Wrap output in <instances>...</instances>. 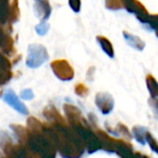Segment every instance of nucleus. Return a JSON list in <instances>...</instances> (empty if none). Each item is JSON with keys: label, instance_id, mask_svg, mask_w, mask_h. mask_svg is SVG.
<instances>
[{"label": "nucleus", "instance_id": "nucleus-1", "mask_svg": "<svg viewBox=\"0 0 158 158\" xmlns=\"http://www.w3.org/2000/svg\"><path fill=\"white\" fill-rule=\"evenodd\" d=\"M48 59L46 48L42 44H30L28 47V56L26 64L29 68L36 69L43 65Z\"/></svg>", "mask_w": 158, "mask_h": 158}, {"label": "nucleus", "instance_id": "nucleus-2", "mask_svg": "<svg viewBox=\"0 0 158 158\" xmlns=\"http://www.w3.org/2000/svg\"><path fill=\"white\" fill-rule=\"evenodd\" d=\"M54 73L62 81H69L74 76L71 66L66 60H56L51 63Z\"/></svg>", "mask_w": 158, "mask_h": 158}, {"label": "nucleus", "instance_id": "nucleus-3", "mask_svg": "<svg viewBox=\"0 0 158 158\" xmlns=\"http://www.w3.org/2000/svg\"><path fill=\"white\" fill-rule=\"evenodd\" d=\"M3 100L11 107H13L16 111L19 112L20 114H24L27 115L29 113L28 108L19 101V99L18 98V96L16 95L15 92L13 90H6L5 91V93L3 94L2 96Z\"/></svg>", "mask_w": 158, "mask_h": 158}, {"label": "nucleus", "instance_id": "nucleus-4", "mask_svg": "<svg viewBox=\"0 0 158 158\" xmlns=\"http://www.w3.org/2000/svg\"><path fill=\"white\" fill-rule=\"evenodd\" d=\"M96 106L103 114H108L114 107V100L107 93H100L96 94Z\"/></svg>", "mask_w": 158, "mask_h": 158}, {"label": "nucleus", "instance_id": "nucleus-5", "mask_svg": "<svg viewBox=\"0 0 158 158\" xmlns=\"http://www.w3.org/2000/svg\"><path fill=\"white\" fill-rule=\"evenodd\" d=\"M34 11L38 18L43 20H45L49 18L51 13V7L48 2L45 1H37L34 5Z\"/></svg>", "mask_w": 158, "mask_h": 158}, {"label": "nucleus", "instance_id": "nucleus-6", "mask_svg": "<svg viewBox=\"0 0 158 158\" xmlns=\"http://www.w3.org/2000/svg\"><path fill=\"white\" fill-rule=\"evenodd\" d=\"M123 35H124V38L126 40V42L128 43L129 45H131V47L139 50V51H143L144 46H145V44L143 41H142L138 36H135L131 33H128L127 31H124L123 32Z\"/></svg>", "mask_w": 158, "mask_h": 158}, {"label": "nucleus", "instance_id": "nucleus-7", "mask_svg": "<svg viewBox=\"0 0 158 158\" xmlns=\"http://www.w3.org/2000/svg\"><path fill=\"white\" fill-rule=\"evenodd\" d=\"M97 41L100 44L102 49L105 51V53L107 54L110 57H114V49L111 43L104 36H97Z\"/></svg>", "mask_w": 158, "mask_h": 158}, {"label": "nucleus", "instance_id": "nucleus-8", "mask_svg": "<svg viewBox=\"0 0 158 158\" xmlns=\"http://www.w3.org/2000/svg\"><path fill=\"white\" fill-rule=\"evenodd\" d=\"M147 85H148V88H149V91L151 93V94L153 95V97H156L157 95V84H156V79L149 75L147 76Z\"/></svg>", "mask_w": 158, "mask_h": 158}, {"label": "nucleus", "instance_id": "nucleus-9", "mask_svg": "<svg viewBox=\"0 0 158 158\" xmlns=\"http://www.w3.org/2000/svg\"><path fill=\"white\" fill-rule=\"evenodd\" d=\"M48 29H49V24L46 23L45 21L40 22V23L35 27V31H36V32H37L39 35H44V34L47 32Z\"/></svg>", "mask_w": 158, "mask_h": 158}, {"label": "nucleus", "instance_id": "nucleus-10", "mask_svg": "<svg viewBox=\"0 0 158 158\" xmlns=\"http://www.w3.org/2000/svg\"><path fill=\"white\" fill-rule=\"evenodd\" d=\"M75 93H76L78 95L83 97V96L87 95V94H88V89H87L86 86H84L83 84H79V85H77L76 88H75Z\"/></svg>", "mask_w": 158, "mask_h": 158}, {"label": "nucleus", "instance_id": "nucleus-11", "mask_svg": "<svg viewBox=\"0 0 158 158\" xmlns=\"http://www.w3.org/2000/svg\"><path fill=\"white\" fill-rule=\"evenodd\" d=\"M20 97L25 100H31V98H33V93L31 89H26L20 93Z\"/></svg>", "mask_w": 158, "mask_h": 158}, {"label": "nucleus", "instance_id": "nucleus-12", "mask_svg": "<svg viewBox=\"0 0 158 158\" xmlns=\"http://www.w3.org/2000/svg\"><path fill=\"white\" fill-rule=\"evenodd\" d=\"M146 140L149 142V143H150V145H151V147H152V149L156 153L157 152V145H156V141L153 138V136L150 134V133H148L147 132V134H146Z\"/></svg>", "mask_w": 158, "mask_h": 158}, {"label": "nucleus", "instance_id": "nucleus-13", "mask_svg": "<svg viewBox=\"0 0 158 158\" xmlns=\"http://www.w3.org/2000/svg\"><path fill=\"white\" fill-rule=\"evenodd\" d=\"M69 4L75 12L80 11V6H81V2L80 1H69Z\"/></svg>", "mask_w": 158, "mask_h": 158}]
</instances>
